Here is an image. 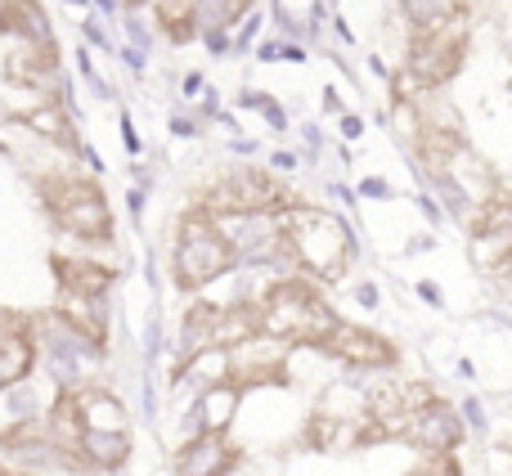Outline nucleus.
I'll list each match as a JSON object with an SVG mask.
<instances>
[{"mask_svg": "<svg viewBox=\"0 0 512 476\" xmlns=\"http://www.w3.org/2000/svg\"><path fill=\"white\" fill-rule=\"evenodd\" d=\"M324 355H333L337 364L346 369H364V373H382V369H396L400 364V346L391 337L373 333L364 324H351V319H337V328L328 333V342L319 346Z\"/></svg>", "mask_w": 512, "mask_h": 476, "instance_id": "nucleus-7", "label": "nucleus"}, {"mask_svg": "<svg viewBox=\"0 0 512 476\" xmlns=\"http://www.w3.org/2000/svg\"><path fill=\"white\" fill-rule=\"evenodd\" d=\"M54 324H59L72 342L90 346V351H104L108 346V297L59 288L54 292Z\"/></svg>", "mask_w": 512, "mask_h": 476, "instance_id": "nucleus-9", "label": "nucleus"}, {"mask_svg": "<svg viewBox=\"0 0 512 476\" xmlns=\"http://www.w3.org/2000/svg\"><path fill=\"white\" fill-rule=\"evenodd\" d=\"M126 5H149V0H126Z\"/></svg>", "mask_w": 512, "mask_h": 476, "instance_id": "nucleus-16", "label": "nucleus"}, {"mask_svg": "<svg viewBox=\"0 0 512 476\" xmlns=\"http://www.w3.org/2000/svg\"><path fill=\"white\" fill-rule=\"evenodd\" d=\"M23 122L32 126L36 135H45L50 144H59V149H77V135H72V122H68V113H63L59 99H45V104L32 108Z\"/></svg>", "mask_w": 512, "mask_h": 476, "instance_id": "nucleus-14", "label": "nucleus"}, {"mask_svg": "<svg viewBox=\"0 0 512 476\" xmlns=\"http://www.w3.org/2000/svg\"><path fill=\"white\" fill-rule=\"evenodd\" d=\"M50 270H54V283L59 288H72V292H90V297H108L117 283V274L99 261H86V256H63L54 252L50 256Z\"/></svg>", "mask_w": 512, "mask_h": 476, "instance_id": "nucleus-11", "label": "nucleus"}, {"mask_svg": "<svg viewBox=\"0 0 512 476\" xmlns=\"http://www.w3.org/2000/svg\"><path fill=\"white\" fill-rule=\"evenodd\" d=\"M274 225H279V261H288L292 274H306L315 283L346 279L355 261V238L342 216L297 198L274 216Z\"/></svg>", "mask_w": 512, "mask_h": 476, "instance_id": "nucleus-1", "label": "nucleus"}, {"mask_svg": "<svg viewBox=\"0 0 512 476\" xmlns=\"http://www.w3.org/2000/svg\"><path fill=\"white\" fill-rule=\"evenodd\" d=\"M36 194H41L45 216L59 234L77 238V243H113V207H108V194L90 176L50 171V176L36 180Z\"/></svg>", "mask_w": 512, "mask_h": 476, "instance_id": "nucleus-4", "label": "nucleus"}, {"mask_svg": "<svg viewBox=\"0 0 512 476\" xmlns=\"http://www.w3.org/2000/svg\"><path fill=\"white\" fill-rule=\"evenodd\" d=\"M297 198L288 194L279 176L265 167H225L207 176V185L194 194V207H203L216 221H252V216H279Z\"/></svg>", "mask_w": 512, "mask_h": 476, "instance_id": "nucleus-5", "label": "nucleus"}, {"mask_svg": "<svg viewBox=\"0 0 512 476\" xmlns=\"http://www.w3.org/2000/svg\"><path fill=\"white\" fill-rule=\"evenodd\" d=\"M256 319H261V337H270V342L288 346V351L292 346L319 351L342 315L328 306L324 283L306 279V274H279L256 297Z\"/></svg>", "mask_w": 512, "mask_h": 476, "instance_id": "nucleus-2", "label": "nucleus"}, {"mask_svg": "<svg viewBox=\"0 0 512 476\" xmlns=\"http://www.w3.org/2000/svg\"><path fill=\"white\" fill-rule=\"evenodd\" d=\"M0 32L14 36V41H50L45 9L36 0H5L0 5Z\"/></svg>", "mask_w": 512, "mask_h": 476, "instance_id": "nucleus-12", "label": "nucleus"}, {"mask_svg": "<svg viewBox=\"0 0 512 476\" xmlns=\"http://www.w3.org/2000/svg\"><path fill=\"white\" fill-rule=\"evenodd\" d=\"M239 265V247H234L230 221H216L203 207L189 203L176 225V243H171V279L180 292H203L216 279Z\"/></svg>", "mask_w": 512, "mask_h": 476, "instance_id": "nucleus-3", "label": "nucleus"}, {"mask_svg": "<svg viewBox=\"0 0 512 476\" xmlns=\"http://www.w3.org/2000/svg\"><path fill=\"white\" fill-rule=\"evenodd\" d=\"M0 476H27V472H18V468H5V463H0Z\"/></svg>", "mask_w": 512, "mask_h": 476, "instance_id": "nucleus-15", "label": "nucleus"}, {"mask_svg": "<svg viewBox=\"0 0 512 476\" xmlns=\"http://www.w3.org/2000/svg\"><path fill=\"white\" fill-rule=\"evenodd\" d=\"M463 436H468V423H463L459 409L441 396L418 405L414 414L405 418V427H400V441L418 454H454L463 445Z\"/></svg>", "mask_w": 512, "mask_h": 476, "instance_id": "nucleus-8", "label": "nucleus"}, {"mask_svg": "<svg viewBox=\"0 0 512 476\" xmlns=\"http://www.w3.org/2000/svg\"><path fill=\"white\" fill-rule=\"evenodd\" d=\"M463 54H468V27L463 23H450L441 32H418L409 41L405 72L418 90H436L463 68Z\"/></svg>", "mask_w": 512, "mask_h": 476, "instance_id": "nucleus-6", "label": "nucleus"}, {"mask_svg": "<svg viewBox=\"0 0 512 476\" xmlns=\"http://www.w3.org/2000/svg\"><path fill=\"white\" fill-rule=\"evenodd\" d=\"M243 463V450L230 432H194L176 450V476H230Z\"/></svg>", "mask_w": 512, "mask_h": 476, "instance_id": "nucleus-10", "label": "nucleus"}, {"mask_svg": "<svg viewBox=\"0 0 512 476\" xmlns=\"http://www.w3.org/2000/svg\"><path fill=\"white\" fill-rule=\"evenodd\" d=\"M243 391L230 387V382H216V387H203L198 396V432H230V418L239 409Z\"/></svg>", "mask_w": 512, "mask_h": 476, "instance_id": "nucleus-13", "label": "nucleus"}]
</instances>
